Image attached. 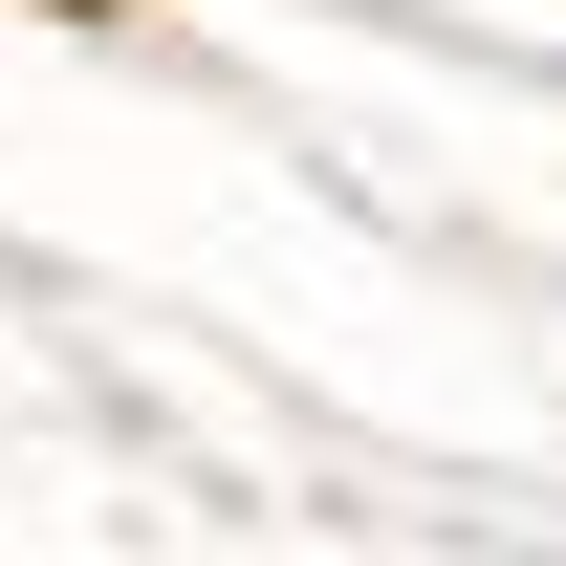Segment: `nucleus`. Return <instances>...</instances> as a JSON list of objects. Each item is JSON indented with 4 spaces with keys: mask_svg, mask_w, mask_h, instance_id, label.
<instances>
[{
    "mask_svg": "<svg viewBox=\"0 0 566 566\" xmlns=\"http://www.w3.org/2000/svg\"><path fill=\"white\" fill-rule=\"evenodd\" d=\"M44 22H109V0H44Z\"/></svg>",
    "mask_w": 566,
    "mask_h": 566,
    "instance_id": "f257e3e1",
    "label": "nucleus"
}]
</instances>
